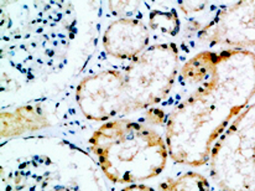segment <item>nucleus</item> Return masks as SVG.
Listing matches in <instances>:
<instances>
[{
	"label": "nucleus",
	"mask_w": 255,
	"mask_h": 191,
	"mask_svg": "<svg viewBox=\"0 0 255 191\" xmlns=\"http://www.w3.org/2000/svg\"><path fill=\"white\" fill-rule=\"evenodd\" d=\"M149 26L165 36H176L180 32V17L175 9L152 10L149 15Z\"/></svg>",
	"instance_id": "obj_10"
},
{
	"label": "nucleus",
	"mask_w": 255,
	"mask_h": 191,
	"mask_svg": "<svg viewBox=\"0 0 255 191\" xmlns=\"http://www.w3.org/2000/svg\"><path fill=\"white\" fill-rule=\"evenodd\" d=\"M159 191H211V188L205 175L190 172L166 179L159 185Z\"/></svg>",
	"instance_id": "obj_9"
},
{
	"label": "nucleus",
	"mask_w": 255,
	"mask_h": 191,
	"mask_svg": "<svg viewBox=\"0 0 255 191\" xmlns=\"http://www.w3.org/2000/svg\"><path fill=\"white\" fill-rule=\"evenodd\" d=\"M208 162L211 178L221 191H255V103L219 137Z\"/></svg>",
	"instance_id": "obj_3"
},
{
	"label": "nucleus",
	"mask_w": 255,
	"mask_h": 191,
	"mask_svg": "<svg viewBox=\"0 0 255 191\" xmlns=\"http://www.w3.org/2000/svg\"><path fill=\"white\" fill-rule=\"evenodd\" d=\"M127 116L160 103L170 93L178 72V47L151 45L124 68Z\"/></svg>",
	"instance_id": "obj_4"
},
{
	"label": "nucleus",
	"mask_w": 255,
	"mask_h": 191,
	"mask_svg": "<svg viewBox=\"0 0 255 191\" xmlns=\"http://www.w3.org/2000/svg\"><path fill=\"white\" fill-rule=\"evenodd\" d=\"M181 78L200 87L169 114L165 141L173 162L202 167L214 143L255 96V53L202 51L182 66Z\"/></svg>",
	"instance_id": "obj_1"
},
{
	"label": "nucleus",
	"mask_w": 255,
	"mask_h": 191,
	"mask_svg": "<svg viewBox=\"0 0 255 191\" xmlns=\"http://www.w3.org/2000/svg\"><path fill=\"white\" fill-rule=\"evenodd\" d=\"M201 41L247 50L255 46V1H238L222 9L198 31Z\"/></svg>",
	"instance_id": "obj_6"
},
{
	"label": "nucleus",
	"mask_w": 255,
	"mask_h": 191,
	"mask_svg": "<svg viewBox=\"0 0 255 191\" xmlns=\"http://www.w3.org/2000/svg\"><path fill=\"white\" fill-rule=\"evenodd\" d=\"M102 41L108 55L132 61L149 46L150 32L141 20L121 17L107 27Z\"/></svg>",
	"instance_id": "obj_7"
},
{
	"label": "nucleus",
	"mask_w": 255,
	"mask_h": 191,
	"mask_svg": "<svg viewBox=\"0 0 255 191\" xmlns=\"http://www.w3.org/2000/svg\"><path fill=\"white\" fill-rule=\"evenodd\" d=\"M205 1H180L178 6L185 14H192V12H200L206 7Z\"/></svg>",
	"instance_id": "obj_12"
},
{
	"label": "nucleus",
	"mask_w": 255,
	"mask_h": 191,
	"mask_svg": "<svg viewBox=\"0 0 255 191\" xmlns=\"http://www.w3.org/2000/svg\"><path fill=\"white\" fill-rule=\"evenodd\" d=\"M140 6L139 1H108V7L114 15H129L134 14Z\"/></svg>",
	"instance_id": "obj_11"
},
{
	"label": "nucleus",
	"mask_w": 255,
	"mask_h": 191,
	"mask_svg": "<svg viewBox=\"0 0 255 191\" xmlns=\"http://www.w3.org/2000/svg\"><path fill=\"white\" fill-rule=\"evenodd\" d=\"M47 126V117L40 106H22L15 111L1 113L2 138L39 131Z\"/></svg>",
	"instance_id": "obj_8"
},
{
	"label": "nucleus",
	"mask_w": 255,
	"mask_h": 191,
	"mask_svg": "<svg viewBox=\"0 0 255 191\" xmlns=\"http://www.w3.org/2000/svg\"><path fill=\"white\" fill-rule=\"evenodd\" d=\"M107 179L116 184H132L156 178L167 164L169 150L159 132L126 118L102 124L89 138Z\"/></svg>",
	"instance_id": "obj_2"
},
{
	"label": "nucleus",
	"mask_w": 255,
	"mask_h": 191,
	"mask_svg": "<svg viewBox=\"0 0 255 191\" xmlns=\"http://www.w3.org/2000/svg\"><path fill=\"white\" fill-rule=\"evenodd\" d=\"M76 102L89 121L108 122L127 116L124 72L104 70L87 76L76 88Z\"/></svg>",
	"instance_id": "obj_5"
},
{
	"label": "nucleus",
	"mask_w": 255,
	"mask_h": 191,
	"mask_svg": "<svg viewBox=\"0 0 255 191\" xmlns=\"http://www.w3.org/2000/svg\"><path fill=\"white\" fill-rule=\"evenodd\" d=\"M121 191H156V190L144 184H131L129 185V187L123 188Z\"/></svg>",
	"instance_id": "obj_13"
}]
</instances>
